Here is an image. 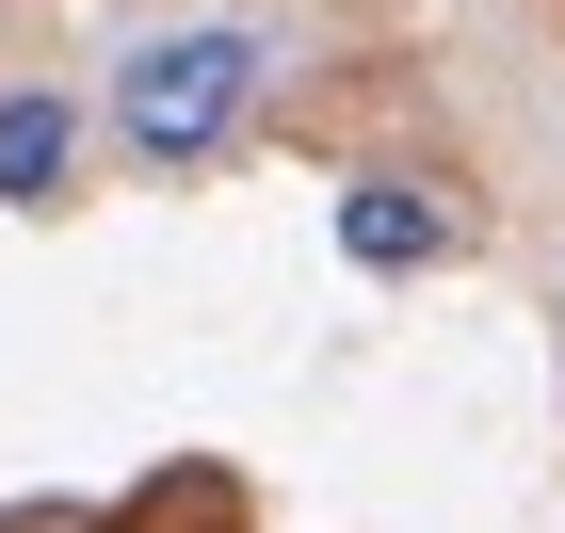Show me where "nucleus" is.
<instances>
[{"label": "nucleus", "instance_id": "nucleus-1", "mask_svg": "<svg viewBox=\"0 0 565 533\" xmlns=\"http://www.w3.org/2000/svg\"><path fill=\"white\" fill-rule=\"evenodd\" d=\"M82 82H97V162L146 178V194H194V178H226L275 130V97H291V17H275V0H130V17L82 49Z\"/></svg>", "mask_w": 565, "mask_h": 533}, {"label": "nucleus", "instance_id": "nucleus-2", "mask_svg": "<svg viewBox=\"0 0 565 533\" xmlns=\"http://www.w3.org/2000/svg\"><path fill=\"white\" fill-rule=\"evenodd\" d=\"M323 243H340L372 291H420V275H452L484 243V211H469L452 162H340L323 178Z\"/></svg>", "mask_w": 565, "mask_h": 533}, {"label": "nucleus", "instance_id": "nucleus-3", "mask_svg": "<svg viewBox=\"0 0 565 533\" xmlns=\"http://www.w3.org/2000/svg\"><path fill=\"white\" fill-rule=\"evenodd\" d=\"M97 194V82L65 65V49H17L0 65V211L49 226Z\"/></svg>", "mask_w": 565, "mask_h": 533}]
</instances>
